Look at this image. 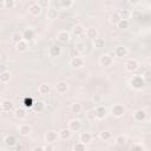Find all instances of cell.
Returning <instances> with one entry per match:
<instances>
[{"mask_svg": "<svg viewBox=\"0 0 151 151\" xmlns=\"http://www.w3.org/2000/svg\"><path fill=\"white\" fill-rule=\"evenodd\" d=\"M17 130H18V133L20 134V136H22V137H27V136H29L31 133H32V126L29 125V124H27V123H20L19 125H18V127H17Z\"/></svg>", "mask_w": 151, "mask_h": 151, "instance_id": "6", "label": "cell"}, {"mask_svg": "<svg viewBox=\"0 0 151 151\" xmlns=\"http://www.w3.org/2000/svg\"><path fill=\"white\" fill-rule=\"evenodd\" d=\"M132 18H133L134 20H139V19H142V12L138 11V9H134V11L132 12Z\"/></svg>", "mask_w": 151, "mask_h": 151, "instance_id": "45", "label": "cell"}, {"mask_svg": "<svg viewBox=\"0 0 151 151\" xmlns=\"http://www.w3.org/2000/svg\"><path fill=\"white\" fill-rule=\"evenodd\" d=\"M116 26H117L118 29H120V31H125V29H127V28L130 27V21H129L127 19H122Z\"/></svg>", "mask_w": 151, "mask_h": 151, "instance_id": "32", "label": "cell"}, {"mask_svg": "<svg viewBox=\"0 0 151 151\" xmlns=\"http://www.w3.org/2000/svg\"><path fill=\"white\" fill-rule=\"evenodd\" d=\"M24 38H22V32H13L11 34V41L13 44H18L19 41H21Z\"/></svg>", "mask_w": 151, "mask_h": 151, "instance_id": "33", "label": "cell"}, {"mask_svg": "<svg viewBox=\"0 0 151 151\" xmlns=\"http://www.w3.org/2000/svg\"><path fill=\"white\" fill-rule=\"evenodd\" d=\"M70 66L71 67H73V68H81L84 65H85V60L81 58V57H79V55H76V57H72L71 59H70Z\"/></svg>", "mask_w": 151, "mask_h": 151, "instance_id": "11", "label": "cell"}, {"mask_svg": "<svg viewBox=\"0 0 151 151\" xmlns=\"http://www.w3.org/2000/svg\"><path fill=\"white\" fill-rule=\"evenodd\" d=\"M73 50L76 52V54H83L86 51V44L84 41H76L73 45Z\"/></svg>", "mask_w": 151, "mask_h": 151, "instance_id": "21", "label": "cell"}, {"mask_svg": "<svg viewBox=\"0 0 151 151\" xmlns=\"http://www.w3.org/2000/svg\"><path fill=\"white\" fill-rule=\"evenodd\" d=\"M14 150H15V151H21V150H22V145H21L20 143H17V144L14 145Z\"/></svg>", "mask_w": 151, "mask_h": 151, "instance_id": "48", "label": "cell"}, {"mask_svg": "<svg viewBox=\"0 0 151 151\" xmlns=\"http://www.w3.org/2000/svg\"><path fill=\"white\" fill-rule=\"evenodd\" d=\"M44 107H45V103H44L42 100H37V101H34V104H33V109H34V111H37V112H41V111L44 110Z\"/></svg>", "mask_w": 151, "mask_h": 151, "instance_id": "40", "label": "cell"}, {"mask_svg": "<svg viewBox=\"0 0 151 151\" xmlns=\"http://www.w3.org/2000/svg\"><path fill=\"white\" fill-rule=\"evenodd\" d=\"M127 54H129V48L125 45H118V46H116L114 50H113V53H112V55H114V57H117L119 59L125 58Z\"/></svg>", "mask_w": 151, "mask_h": 151, "instance_id": "5", "label": "cell"}, {"mask_svg": "<svg viewBox=\"0 0 151 151\" xmlns=\"http://www.w3.org/2000/svg\"><path fill=\"white\" fill-rule=\"evenodd\" d=\"M44 139L46 143H50V144H53L54 142H57L59 139V134L57 131L54 130H48L47 132H45L44 134Z\"/></svg>", "mask_w": 151, "mask_h": 151, "instance_id": "10", "label": "cell"}, {"mask_svg": "<svg viewBox=\"0 0 151 151\" xmlns=\"http://www.w3.org/2000/svg\"><path fill=\"white\" fill-rule=\"evenodd\" d=\"M61 53H63V50L58 45H51L48 47V55L51 58H58L61 55Z\"/></svg>", "mask_w": 151, "mask_h": 151, "instance_id": "13", "label": "cell"}, {"mask_svg": "<svg viewBox=\"0 0 151 151\" xmlns=\"http://www.w3.org/2000/svg\"><path fill=\"white\" fill-rule=\"evenodd\" d=\"M142 76H143L145 83H151V68L150 70H146Z\"/></svg>", "mask_w": 151, "mask_h": 151, "instance_id": "43", "label": "cell"}, {"mask_svg": "<svg viewBox=\"0 0 151 151\" xmlns=\"http://www.w3.org/2000/svg\"><path fill=\"white\" fill-rule=\"evenodd\" d=\"M13 114H14V118L18 119V120H24L26 117H27V113L24 109L21 107H18V109H14L13 111Z\"/></svg>", "mask_w": 151, "mask_h": 151, "instance_id": "25", "label": "cell"}, {"mask_svg": "<svg viewBox=\"0 0 151 151\" xmlns=\"http://www.w3.org/2000/svg\"><path fill=\"white\" fill-rule=\"evenodd\" d=\"M125 107L123 104H113L111 106V114L114 118H122L125 114Z\"/></svg>", "mask_w": 151, "mask_h": 151, "instance_id": "4", "label": "cell"}, {"mask_svg": "<svg viewBox=\"0 0 151 151\" xmlns=\"http://www.w3.org/2000/svg\"><path fill=\"white\" fill-rule=\"evenodd\" d=\"M130 149L131 150H145V147L142 146V145H132Z\"/></svg>", "mask_w": 151, "mask_h": 151, "instance_id": "47", "label": "cell"}, {"mask_svg": "<svg viewBox=\"0 0 151 151\" xmlns=\"http://www.w3.org/2000/svg\"><path fill=\"white\" fill-rule=\"evenodd\" d=\"M120 20H122V18H120L118 11H117V12H113V13L110 15V22H111L112 25H114V26H116Z\"/></svg>", "mask_w": 151, "mask_h": 151, "instance_id": "37", "label": "cell"}, {"mask_svg": "<svg viewBox=\"0 0 151 151\" xmlns=\"http://www.w3.org/2000/svg\"><path fill=\"white\" fill-rule=\"evenodd\" d=\"M22 38H24V40H26V41H32L34 38H35V32H34V29H32V28H25L24 31H22Z\"/></svg>", "mask_w": 151, "mask_h": 151, "instance_id": "20", "label": "cell"}, {"mask_svg": "<svg viewBox=\"0 0 151 151\" xmlns=\"http://www.w3.org/2000/svg\"><path fill=\"white\" fill-rule=\"evenodd\" d=\"M93 47L94 48H98V50H100V48H103L104 46H105V40L103 39V38H96L94 40H93Z\"/></svg>", "mask_w": 151, "mask_h": 151, "instance_id": "38", "label": "cell"}, {"mask_svg": "<svg viewBox=\"0 0 151 151\" xmlns=\"http://www.w3.org/2000/svg\"><path fill=\"white\" fill-rule=\"evenodd\" d=\"M130 84H131V86H132L134 90H142V88L145 86L146 83H145V80H144V78H143L142 74H137V76H133V77L131 78Z\"/></svg>", "mask_w": 151, "mask_h": 151, "instance_id": "1", "label": "cell"}, {"mask_svg": "<svg viewBox=\"0 0 151 151\" xmlns=\"http://www.w3.org/2000/svg\"><path fill=\"white\" fill-rule=\"evenodd\" d=\"M32 151H45V146H34Z\"/></svg>", "mask_w": 151, "mask_h": 151, "instance_id": "49", "label": "cell"}, {"mask_svg": "<svg viewBox=\"0 0 151 151\" xmlns=\"http://www.w3.org/2000/svg\"><path fill=\"white\" fill-rule=\"evenodd\" d=\"M86 117H87V119H88L90 122H94L96 119H98V118H97V111H96V107L87 110V111H86Z\"/></svg>", "mask_w": 151, "mask_h": 151, "instance_id": "34", "label": "cell"}, {"mask_svg": "<svg viewBox=\"0 0 151 151\" xmlns=\"http://www.w3.org/2000/svg\"><path fill=\"white\" fill-rule=\"evenodd\" d=\"M124 67H125V70H126L127 72L133 73V72H136V71L139 68V63H138L137 59H134V58H130V59H127V60L125 61Z\"/></svg>", "mask_w": 151, "mask_h": 151, "instance_id": "3", "label": "cell"}, {"mask_svg": "<svg viewBox=\"0 0 151 151\" xmlns=\"http://www.w3.org/2000/svg\"><path fill=\"white\" fill-rule=\"evenodd\" d=\"M70 111L72 113H74V114H79L83 111V106L79 103H72L71 106H70Z\"/></svg>", "mask_w": 151, "mask_h": 151, "instance_id": "31", "label": "cell"}, {"mask_svg": "<svg viewBox=\"0 0 151 151\" xmlns=\"http://www.w3.org/2000/svg\"><path fill=\"white\" fill-rule=\"evenodd\" d=\"M118 13H119V15H120L122 19H127V20H129V19L132 17V12H131L130 9H126V8L119 9Z\"/></svg>", "mask_w": 151, "mask_h": 151, "instance_id": "36", "label": "cell"}, {"mask_svg": "<svg viewBox=\"0 0 151 151\" xmlns=\"http://www.w3.org/2000/svg\"><path fill=\"white\" fill-rule=\"evenodd\" d=\"M129 1V4L132 6V7H136V6H138L139 4H140V0H127Z\"/></svg>", "mask_w": 151, "mask_h": 151, "instance_id": "46", "label": "cell"}, {"mask_svg": "<svg viewBox=\"0 0 151 151\" xmlns=\"http://www.w3.org/2000/svg\"><path fill=\"white\" fill-rule=\"evenodd\" d=\"M15 7V0H1V6L0 8H7V9H13Z\"/></svg>", "mask_w": 151, "mask_h": 151, "instance_id": "29", "label": "cell"}, {"mask_svg": "<svg viewBox=\"0 0 151 151\" xmlns=\"http://www.w3.org/2000/svg\"><path fill=\"white\" fill-rule=\"evenodd\" d=\"M41 11H42V8L38 5V2H33L28 6V13L32 17H39L41 14Z\"/></svg>", "mask_w": 151, "mask_h": 151, "instance_id": "14", "label": "cell"}, {"mask_svg": "<svg viewBox=\"0 0 151 151\" xmlns=\"http://www.w3.org/2000/svg\"><path fill=\"white\" fill-rule=\"evenodd\" d=\"M81 120L80 119H77V118H73V119H70L68 123H67V127L72 131V132H79L81 130Z\"/></svg>", "mask_w": 151, "mask_h": 151, "instance_id": "8", "label": "cell"}, {"mask_svg": "<svg viewBox=\"0 0 151 151\" xmlns=\"http://www.w3.org/2000/svg\"><path fill=\"white\" fill-rule=\"evenodd\" d=\"M74 4V0H59V6L63 8V9H68L73 6Z\"/></svg>", "mask_w": 151, "mask_h": 151, "instance_id": "35", "label": "cell"}, {"mask_svg": "<svg viewBox=\"0 0 151 151\" xmlns=\"http://www.w3.org/2000/svg\"><path fill=\"white\" fill-rule=\"evenodd\" d=\"M85 27L81 25V24H76L73 27H72V29H71V33L74 35V37H77V38H79V37H83L84 34H85Z\"/></svg>", "mask_w": 151, "mask_h": 151, "instance_id": "15", "label": "cell"}, {"mask_svg": "<svg viewBox=\"0 0 151 151\" xmlns=\"http://www.w3.org/2000/svg\"><path fill=\"white\" fill-rule=\"evenodd\" d=\"M51 85L48 84V83H42V84H40L39 86H38V92H39V94H41V96H47V94H50L51 93Z\"/></svg>", "mask_w": 151, "mask_h": 151, "instance_id": "22", "label": "cell"}, {"mask_svg": "<svg viewBox=\"0 0 151 151\" xmlns=\"http://www.w3.org/2000/svg\"><path fill=\"white\" fill-rule=\"evenodd\" d=\"M11 78H12V73H11L8 70H2V71L0 72V83H1V84H7V83H9Z\"/></svg>", "mask_w": 151, "mask_h": 151, "instance_id": "24", "label": "cell"}, {"mask_svg": "<svg viewBox=\"0 0 151 151\" xmlns=\"http://www.w3.org/2000/svg\"><path fill=\"white\" fill-rule=\"evenodd\" d=\"M57 40L59 41V42H61V44H67L68 41H70V39H71V33L68 32V31H66V29H60L58 33H57Z\"/></svg>", "mask_w": 151, "mask_h": 151, "instance_id": "9", "label": "cell"}, {"mask_svg": "<svg viewBox=\"0 0 151 151\" xmlns=\"http://www.w3.org/2000/svg\"><path fill=\"white\" fill-rule=\"evenodd\" d=\"M111 137H112V134H111V132L107 131V130H104V131L99 132V139L103 140V142H107V140H110Z\"/></svg>", "mask_w": 151, "mask_h": 151, "instance_id": "39", "label": "cell"}, {"mask_svg": "<svg viewBox=\"0 0 151 151\" xmlns=\"http://www.w3.org/2000/svg\"><path fill=\"white\" fill-rule=\"evenodd\" d=\"M45 150H50V151H52V150H54V146L51 145L50 143H47V145L45 146Z\"/></svg>", "mask_w": 151, "mask_h": 151, "instance_id": "50", "label": "cell"}, {"mask_svg": "<svg viewBox=\"0 0 151 151\" xmlns=\"http://www.w3.org/2000/svg\"><path fill=\"white\" fill-rule=\"evenodd\" d=\"M28 48H29V44H28V41H26L24 39L21 41H19L18 44H15V50L19 53H25L28 51Z\"/></svg>", "mask_w": 151, "mask_h": 151, "instance_id": "17", "label": "cell"}, {"mask_svg": "<svg viewBox=\"0 0 151 151\" xmlns=\"http://www.w3.org/2000/svg\"><path fill=\"white\" fill-rule=\"evenodd\" d=\"M74 151H84V150H86L87 149V145L86 144H84V143H81L80 140H78L74 145H73V147H72Z\"/></svg>", "mask_w": 151, "mask_h": 151, "instance_id": "41", "label": "cell"}, {"mask_svg": "<svg viewBox=\"0 0 151 151\" xmlns=\"http://www.w3.org/2000/svg\"><path fill=\"white\" fill-rule=\"evenodd\" d=\"M133 119L136 122H144L146 119V112L144 110H137L134 113H133Z\"/></svg>", "mask_w": 151, "mask_h": 151, "instance_id": "28", "label": "cell"}, {"mask_svg": "<svg viewBox=\"0 0 151 151\" xmlns=\"http://www.w3.org/2000/svg\"><path fill=\"white\" fill-rule=\"evenodd\" d=\"M96 111H97V118L98 119H104L107 114V109L104 105H98L96 107Z\"/></svg>", "mask_w": 151, "mask_h": 151, "instance_id": "27", "label": "cell"}, {"mask_svg": "<svg viewBox=\"0 0 151 151\" xmlns=\"http://www.w3.org/2000/svg\"><path fill=\"white\" fill-rule=\"evenodd\" d=\"M92 100L93 101H98V100H100V97L99 96H94V97H92Z\"/></svg>", "mask_w": 151, "mask_h": 151, "instance_id": "51", "label": "cell"}, {"mask_svg": "<svg viewBox=\"0 0 151 151\" xmlns=\"http://www.w3.org/2000/svg\"><path fill=\"white\" fill-rule=\"evenodd\" d=\"M113 55L110 54V53H103L100 57H99V64L100 66L105 67V68H110L112 65H113Z\"/></svg>", "mask_w": 151, "mask_h": 151, "instance_id": "2", "label": "cell"}, {"mask_svg": "<svg viewBox=\"0 0 151 151\" xmlns=\"http://www.w3.org/2000/svg\"><path fill=\"white\" fill-rule=\"evenodd\" d=\"M58 17H59V12H58L57 8H54V7L47 8V11H46V18H47L48 20L54 21V20L58 19Z\"/></svg>", "mask_w": 151, "mask_h": 151, "instance_id": "18", "label": "cell"}, {"mask_svg": "<svg viewBox=\"0 0 151 151\" xmlns=\"http://www.w3.org/2000/svg\"><path fill=\"white\" fill-rule=\"evenodd\" d=\"M2 142H4V144H5L6 146H8V147H14V145L18 143L15 136H13V134H7V136H5V138H4Z\"/></svg>", "mask_w": 151, "mask_h": 151, "instance_id": "23", "label": "cell"}, {"mask_svg": "<svg viewBox=\"0 0 151 151\" xmlns=\"http://www.w3.org/2000/svg\"><path fill=\"white\" fill-rule=\"evenodd\" d=\"M38 2V5L44 9V8H50L48 6H50V0H38L37 1Z\"/></svg>", "mask_w": 151, "mask_h": 151, "instance_id": "44", "label": "cell"}, {"mask_svg": "<svg viewBox=\"0 0 151 151\" xmlns=\"http://www.w3.org/2000/svg\"><path fill=\"white\" fill-rule=\"evenodd\" d=\"M81 143H84V144H90L91 142H92V134L90 133V132H80L79 133V138H78Z\"/></svg>", "mask_w": 151, "mask_h": 151, "instance_id": "26", "label": "cell"}, {"mask_svg": "<svg viewBox=\"0 0 151 151\" xmlns=\"http://www.w3.org/2000/svg\"><path fill=\"white\" fill-rule=\"evenodd\" d=\"M68 87H70L68 83H66V81H64V80H60V81H58V83L54 85V90H55V92L59 93V94L66 93V92L68 91Z\"/></svg>", "mask_w": 151, "mask_h": 151, "instance_id": "12", "label": "cell"}, {"mask_svg": "<svg viewBox=\"0 0 151 151\" xmlns=\"http://www.w3.org/2000/svg\"><path fill=\"white\" fill-rule=\"evenodd\" d=\"M85 35H86L87 39L94 40L96 38L99 37V32H98V29H97L96 27H88V28H86V31H85Z\"/></svg>", "mask_w": 151, "mask_h": 151, "instance_id": "19", "label": "cell"}, {"mask_svg": "<svg viewBox=\"0 0 151 151\" xmlns=\"http://www.w3.org/2000/svg\"><path fill=\"white\" fill-rule=\"evenodd\" d=\"M126 142H127V137H126L125 134H118V136L114 138V143H116L118 146H120V147H123V146L126 144Z\"/></svg>", "mask_w": 151, "mask_h": 151, "instance_id": "30", "label": "cell"}, {"mask_svg": "<svg viewBox=\"0 0 151 151\" xmlns=\"http://www.w3.org/2000/svg\"><path fill=\"white\" fill-rule=\"evenodd\" d=\"M0 109L2 112H13L14 111V103L11 99H2L0 101Z\"/></svg>", "mask_w": 151, "mask_h": 151, "instance_id": "7", "label": "cell"}, {"mask_svg": "<svg viewBox=\"0 0 151 151\" xmlns=\"http://www.w3.org/2000/svg\"><path fill=\"white\" fill-rule=\"evenodd\" d=\"M33 104H34V101L31 97H25L24 98V106L25 107H33Z\"/></svg>", "mask_w": 151, "mask_h": 151, "instance_id": "42", "label": "cell"}, {"mask_svg": "<svg viewBox=\"0 0 151 151\" xmlns=\"http://www.w3.org/2000/svg\"><path fill=\"white\" fill-rule=\"evenodd\" d=\"M72 131L68 129V127H63L58 131V134H59V139L61 140H68L72 138Z\"/></svg>", "mask_w": 151, "mask_h": 151, "instance_id": "16", "label": "cell"}]
</instances>
